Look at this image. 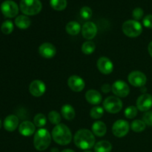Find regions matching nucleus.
Wrapping results in <instances>:
<instances>
[{
  "label": "nucleus",
  "mask_w": 152,
  "mask_h": 152,
  "mask_svg": "<svg viewBox=\"0 0 152 152\" xmlns=\"http://www.w3.org/2000/svg\"><path fill=\"white\" fill-rule=\"evenodd\" d=\"M84 152H91V151H84Z\"/></svg>",
  "instance_id": "obj_42"
},
{
  "label": "nucleus",
  "mask_w": 152,
  "mask_h": 152,
  "mask_svg": "<svg viewBox=\"0 0 152 152\" xmlns=\"http://www.w3.org/2000/svg\"><path fill=\"white\" fill-rule=\"evenodd\" d=\"M122 30L126 36L131 38H135L142 34V27L138 21L127 20L123 24Z\"/></svg>",
  "instance_id": "obj_5"
},
{
  "label": "nucleus",
  "mask_w": 152,
  "mask_h": 152,
  "mask_svg": "<svg viewBox=\"0 0 152 152\" xmlns=\"http://www.w3.org/2000/svg\"><path fill=\"white\" fill-rule=\"evenodd\" d=\"M51 142V136L45 129H40L35 133L34 137V145L37 150L40 151L47 149Z\"/></svg>",
  "instance_id": "obj_3"
},
{
  "label": "nucleus",
  "mask_w": 152,
  "mask_h": 152,
  "mask_svg": "<svg viewBox=\"0 0 152 152\" xmlns=\"http://www.w3.org/2000/svg\"><path fill=\"white\" fill-rule=\"evenodd\" d=\"M61 113H62V117L67 120H74V118L75 117V115H76L74 108H73L72 105H68V104L64 105L62 107Z\"/></svg>",
  "instance_id": "obj_22"
},
{
  "label": "nucleus",
  "mask_w": 152,
  "mask_h": 152,
  "mask_svg": "<svg viewBox=\"0 0 152 152\" xmlns=\"http://www.w3.org/2000/svg\"><path fill=\"white\" fill-rule=\"evenodd\" d=\"M31 24V19L29 17L25 15H20L18 16L15 19V25L18 27L19 28L22 30L27 29L30 27Z\"/></svg>",
  "instance_id": "obj_21"
},
{
  "label": "nucleus",
  "mask_w": 152,
  "mask_h": 152,
  "mask_svg": "<svg viewBox=\"0 0 152 152\" xmlns=\"http://www.w3.org/2000/svg\"><path fill=\"white\" fill-rule=\"evenodd\" d=\"M74 142L76 146L80 149H91L95 145L94 134L88 129H80L74 135Z\"/></svg>",
  "instance_id": "obj_1"
},
{
  "label": "nucleus",
  "mask_w": 152,
  "mask_h": 152,
  "mask_svg": "<svg viewBox=\"0 0 152 152\" xmlns=\"http://www.w3.org/2000/svg\"><path fill=\"white\" fill-rule=\"evenodd\" d=\"M68 85L70 88L75 92H80L86 86L84 80L77 75H73L68 78Z\"/></svg>",
  "instance_id": "obj_14"
},
{
  "label": "nucleus",
  "mask_w": 152,
  "mask_h": 152,
  "mask_svg": "<svg viewBox=\"0 0 152 152\" xmlns=\"http://www.w3.org/2000/svg\"><path fill=\"white\" fill-rule=\"evenodd\" d=\"M86 99L91 105H98L102 101V95L99 91L94 89L88 90L86 94Z\"/></svg>",
  "instance_id": "obj_19"
},
{
  "label": "nucleus",
  "mask_w": 152,
  "mask_h": 152,
  "mask_svg": "<svg viewBox=\"0 0 152 152\" xmlns=\"http://www.w3.org/2000/svg\"><path fill=\"white\" fill-rule=\"evenodd\" d=\"M96 48L94 42L92 41H86L82 45V51L86 55H90L94 53Z\"/></svg>",
  "instance_id": "obj_26"
},
{
  "label": "nucleus",
  "mask_w": 152,
  "mask_h": 152,
  "mask_svg": "<svg viewBox=\"0 0 152 152\" xmlns=\"http://www.w3.org/2000/svg\"><path fill=\"white\" fill-rule=\"evenodd\" d=\"M36 126L34 123L30 121H24L19 125V132L22 136L30 137L35 133Z\"/></svg>",
  "instance_id": "obj_17"
},
{
  "label": "nucleus",
  "mask_w": 152,
  "mask_h": 152,
  "mask_svg": "<svg viewBox=\"0 0 152 152\" xmlns=\"http://www.w3.org/2000/svg\"><path fill=\"white\" fill-rule=\"evenodd\" d=\"M146 128V124L144 123L143 120H135L131 123V129L134 132H142Z\"/></svg>",
  "instance_id": "obj_25"
},
{
  "label": "nucleus",
  "mask_w": 152,
  "mask_h": 152,
  "mask_svg": "<svg viewBox=\"0 0 152 152\" xmlns=\"http://www.w3.org/2000/svg\"><path fill=\"white\" fill-rule=\"evenodd\" d=\"M129 83L134 87H142L146 84V76L139 71H134L128 77Z\"/></svg>",
  "instance_id": "obj_10"
},
{
  "label": "nucleus",
  "mask_w": 152,
  "mask_h": 152,
  "mask_svg": "<svg viewBox=\"0 0 152 152\" xmlns=\"http://www.w3.org/2000/svg\"><path fill=\"white\" fill-rule=\"evenodd\" d=\"M92 10L89 7H83L80 10V16L85 19H89L92 16Z\"/></svg>",
  "instance_id": "obj_33"
},
{
  "label": "nucleus",
  "mask_w": 152,
  "mask_h": 152,
  "mask_svg": "<svg viewBox=\"0 0 152 152\" xmlns=\"http://www.w3.org/2000/svg\"><path fill=\"white\" fill-rule=\"evenodd\" d=\"M46 90V86L45 83L41 80H34L31 82L29 86V91L32 96L36 97H39L42 96Z\"/></svg>",
  "instance_id": "obj_12"
},
{
  "label": "nucleus",
  "mask_w": 152,
  "mask_h": 152,
  "mask_svg": "<svg viewBox=\"0 0 152 152\" xmlns=\"http://www.w3.org/2000/svg\"><path fill=\"white\" fill-rule=\"evenodd\" d=\"M19 7L24 14L34 16L41 11L42 4L39 0H21Z\"/></svg>",
  "instance_id": "obj_4"
},
{
  "label": "nucleus",
  "mask_w": 152,
  "mask_h": 152,
  "mask_svg": "<svg viewBox=\"0 0 152 152\" xmlns=\"http://www.w3.org/2000/svg\"><path fill=\"white\" fill-rule=\"evenodd\" d=\"M39 53L45 59H51L56 55V49L51 43L45 42L39 48Z\"/></svg>",
  "instance_id": "obj_16"
},
{
  "label": "nucleus",
  "mask_w": 152,
  "mask_h": 152,
  "mask_svg": "<svg viewBox=\"0 0 152 152\" xmlns=\"http://www.w3.org/2000/svg\"><path fill=\"white\" fill-rule=\"evenodd\" d=\"M130 125L126 120H119L114 123L112 126V132L117 137H123L129 132Z\"/></svg>",
  "instance_id": "obj_8"
},
{
  "label": "nucleus",
  "mask_w": 152,
  "mask_h": 152,
  "mask_svg": "<svg viewBox=\"0 0 152 152\" xmlns=\"http://www.w3.org/2000/svg\"><path fill=\"white\" fill-rule=\"evenodd\" d=\"M47 123V118L43 114H37L34 118V124L38 128H42Z\"/></svg>",
  "instance_id": "obj_28"
},
{
  "label": "nucleus",
  "mask_w": 152,
  "mask_h": 152,
  "mask_svg": "<svg viewBox=\"0 0 152 152\" xmlns=\"http://www.w3.org/2000/svg\"><path fill=\"white\" fill-rule=\"evenodd\" d=\"M52 137L59 145H66L71 142L72 134L68 126L64 124H59L53 128Z\"/></svg>",
  "instance_id": "obj_2"
},
{
  "label": "nucleus",
  "mask_w": 152,
  "mask_h": 152,
  "mask_svg": "<svg viewBox=\"0 0 152 152\" xmlns=\"http://www.w3.org/2000/svg\"><path fill=\"white\" fill-rule=\"evenodd\" d=\"M142 120L146 126H152V111H148L142 116Z\"/></svg>",
  "instance_id": "obj_35"
},
{
  "label": "nucleus",
  "mask_w": 152,
  "mask_h": 152,
  "mask_svg": "<svg viewBox=\"0 0 152 152\" xmlns=\"http://www.w3.org/2000/svg\"><path fill=\"white\" fill-rule=\"evenodd\" d=\"M92 132L97 137H103L107 132L106 125L102 121H96L92 125Z\"/></svg>",
  "instance_id": "obj_20"
},
{
  "label": "nucleus",
  "mask_w": 152,
  "mask_h": 152,
  "mask_svg": "<svg viewBox=\"0 0 152 152\" xmlns=\"http://www.w3.org/2000/svg\"><path fill=\"white\" fill-rule=\"evenodd\" d=\"M98 70L103 74H110L114 70V64L108 57L102 56L97 61Z\"/></svg>",
  "instance_id": "obj_15"
},
{
  "label": "nucleus",
  "mask_w": 152,
  "mask_h": 152,
  "mask_svg": "<svg viewBox=\"0 0 152 152\" xmlns=\"http://www.w3.org/2000/svg\"><path fill=\"white\" fill-rule=\"evenodd\" d=\"M65 30H66L67 33L70 35L76 36L80 32L82 28L78 22H75V21H71V22H69L67 24L66 27H65Z\"/></svg>",
  "instance_id": "obj_23"
},
{
  "label": "nucleus",
  "mask_w": 152,
  "mask_h": 152,
  "mask_svg": "<svg viewBox=\"0 0 152 152\" xmlns=\"http://www.w3.org/2000/svg\"><path fill=\"white\" fill-rule=\"evenodd\" d=\"M50 152H59V150H58L56 148H52Z\"/></svg>",
  "instance_id": "obj_40"
},
{
  "label": "nucleus",
  "mask_w": 152,
  "mask_h": 152,
  "mask_svg": "<svg viewBox=\"0 0 152 152\" xmlns=\"http://www.w3.org/2000/svg\"><path fill=\"white\" fill-rule=\"evenodd\" d=\"M152 107V96L149 94H143L137 100V108L141 111H149Z\"/></svg>",
  "instance_id": "obj_11"
},
{
  "label": "nucleus",
  "mask_w": 152,
  "mask_h": 152,
  "mask_svg": "<svg viewBox=\"0 0 152 152\" xmlns=\"http://www.w3.org/2000/svg\"><path fill=\"white\" fill-rule=\"evenodd\" d=\"M148 53H149L150 56H151L152 57V41L149 43V44H148Z\"/></svg>",
  "instance_id": "obj_38"
},
{
  "label": "nucleus",
  "mask_w": 152,
  "mask_h": 152,
  "mask_svg": "<svg viewBox=\"0 0 152 152\" xmlns=\"http://www.w3.org/2000/svg\"><path fill=\"white\" fill-rule=\"evenodd\" d=\"M4 129L7 132H14L19 126V118L16 115H9L4 119L3 123Z\"/></svg>",
  "instance_id": "obj_18"
},
{
  "label": "nucleus",
  "mask_w": 152,
  "mask_h": 152,
  "mask_svg": "<svg viewBox=\"0 0 152 152\" xmlns=\"http://www.w3.org/2000/svg\"><path fill=\"white\" fill-rule=\"evenodd\" d=\"M101 90L103 93H108L110 91H111V86L109 84H104L101 88Z\"/></svg>",
  "instance_id": "obj_37"
},
{
  "label": "nucleus",
  "mask_w": 152,
  "mask_h": 152,
  "mask_svg": "<svg viewBox=\"0 0 152 152\" xmlns=\"http://www.w3.org/2000/svg\"><path fill=\"white\" fill-rule=\"evenodd\" d=\"M1 120H0V129H1Z\"/></svg>",
  "instance_id": "obj_41"
},
{
  "label": "nucleus",
  "mask_w": 152,
  "mask_h": 152,
  "mask_svg": "<svg viewBox=\"0 0 152 152\" xmlns=\"http://www.w3.org/2000/svg\"><path fill=\"white\" fill-rule=\"evenodd\" d=\"M1 31L5 35L11 34L13 31V23L10 20H6L1 24Z\"/></svg>",
  "instance_id": "obj_30"
},
{
  "label": "nucleus",
  "mask_w": 152,
  "mask_h": 152,
  "mask_svg": "<svg viewBox=\"0 0 152 152\" xmlns=\"http://www.w3.org/2000/svg\"><path fill=\"white\" fill-rule=\"evenodd\" d=\"M49 121L53 125H59L61 122V115L56 111H51L48 116Z\"/></svg>",
  "instance_id": "obj_29"
},
{
  "label": "nucleus",
  "mask_w": 152,
  "mask_h": 152,
  "mask_svg": "<svg viewBox=\"0 0 152 152\" xmlns=\"http://www.w3.org/2000/svg\"><path fill=\"white\" fill-rule=\"evenodd\" d=\"M61 152H75V151H74V150H72V149H68V148H67V149L63 150V151H61Z\"/></svg>",
  "instance_id": "obj_39"
},
{
  "label": "nucleus",
  "mask_w": 152,
  "mask_h": 152,
  "mask_svg": "<svg viewBox=\"0 0 152 152\" xmlns=\"http://www.w3.org/2000/svg\"><path fill=\"white\" fill-rule=\"evenodd\" d=\"M96 34H97V27L94 22H88L83 25L82 35L86 39H92L96 37Z\"/></svg>",
  "instance_id": "obj_13"
},
{
  "label": "nucleus",
  "mask_w": 152,
  "mask_h": 152,
  "mask_svg": "<svg viewBox=\"0 0 152 152\" xmlns=\"http://www.w3.org/2000/svg\"><path fill=\"white\" fill-rule=\"evenodd\" d=\"M104 114V109L100 106H94L90 111V115L94 120L100 119Z\"/></svg>",
  "instance_id": "obj_31"
},
{
  "label": "nucleus",
  "mask_w": 152,
  "mask_h": 152,
  "mask_svg": "<svg viewBox=\"0 0 152 152\" xmlns=\"http://www.w3.org/2000/svg\"><path fill=\"white\" fill-rule=\"evenodd\" d=\"M50 4L52 8L59 11L65 10L67 7L66 0H50Z\"/></svg>",
  "instance_id": "obj_27"
},
{
  "label": "nucleus",
  "mask_w": 152,
  "mask_h": 152,
  "mask_svg": "<svg viewBox=\"0 0 152 152\" xmlns=\"http://www.w3.org/2000/svg\"><path fill=\"white\" fill-rule=\"evenodd\" d=\"M144 15V11L142 8L140 7H137L134 10H133V13H132V16H133L134 20L138 21L140 20L142 18Z\"/></svg>",
  "instance_id": "obj_34"
},
{
  "label": "nucleus",
  "mask_w": 152,
  "mask_h": 152,
  "mask_svg": "<svg viewBox=\"0 0 152 152\" xmlns=\"http://www.w3.org/2000/svg\"><path fill=\"white\" fill-rule=\"evenodd\" d=\"M1 11L5 17L13 18L19 13V7L15 1L6 0L1 4Z\"/></svg>",
  "instance_id": "obj_7"
},
{
  "label": "nucleus",
  "mask_w": 152,
  "mask_h": 152,
  "mask_svg": "<svg viewBox=\"0 0 152 152\" xmlns=\"http://www.w3.org/2000/svg\"><path fill=\"white\" fill-rule=\"evenodd\" d=\"M142 23L146 28H152V15H147L142 20Z\"/></svg>",
  "instance_id": "obj_36"
},
{
  "label": "nucleus",
  "mask_w": 152,
  "mask_h": 152,
  "mask_svg": "<svg viewBox=\"0 0 152 152\" xmlns=\"http://www.w3.org/2000/svg\"><path fill=\"white\" fill-rule=\"evenodd\" d=\"M103 107L110 114H117L123 108V102L117 96H110L104 100Z\"/></svg>",
  "instance_id": "obj_6"
},
{
  "label": "nucleus",
  "mask_w": 152,
  "mask_h": 152,
  "mask_svg": "<svg viewBox=\"0 0 152 152\" xmlns=\"http://www.w3.org/2000/svg\"><path fill=\"white\" fill-rule=\"evenodd\" d=\"M111 91L118 97H126L130 93L129 86L123 80H117L111 86Z\"/></svg>",
  "instance_id": "obj_9"
},
{
  "label": "nucleus",
  "mask_w": 152,
  "mask_h": 152,
  "mask_svg": "<svg viewBox=\"0 0 152 152\" xmlns=\"http://www.w3.org/2000/svg\"><path fill=\"white\" fill-rule=\"evenodd\" d=\"M125 116L128 119H133L137 115V108L134 105H131L125 110Z\"/></svg>",
  "instance_id": "obj_32"
},
{
  "label": "nucleus",
  "mask_w": 152,
  "mask_h": 152,
  "mask_svg": "<svg viewBox=\"0 0 152 152\" xmlns=\"http://www.w3.org/2000/svg\"><path fill=\"white\" fill-rule=\"evenodd\" d=\"M112 145L107 140H102L96 142L94 145L95 152H111Z\"/></svg>",
  "instance_id": "obj_24"
}]
</instances>
